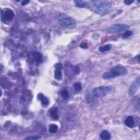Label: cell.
<instances>
[{
	"mask_svg": "<svg viewBox=\"0 0 140 140\" xmlns=\"http://www.w3.org/2000/svg\"><path fill=\"white\" fill-rule=\"evenodd\" d=\"M89 8L100 16H105L112 11V4L111 2L105 0H96L93 1L90 3Z\"/></svg>",
	"mask_w": 140,
	"mask_h": 140,
	"instance_id": "1",
	"label": "cell"
},
{
	"mask_svg": "<svg viewBox=\"0 0 140 140\" xmlns=\"http://www.w3.org/2000/svg\"><path fill=\"white\" fill-rule=\"evenodd\" d=\"M126 68L121 65H118L111 68L108 72L104 73L102 78L105 79H111L117 77L124 76L127 73Z\"/></svg>",
	"mask_w": 140,
	"mask_h": 140,
	"instance_id": "2",
	"label": "cell"
},
{
	"mask_svg": "<svg viewBox=\"0 0 140 140\" xmlns=\"http://www.w3.org/2000/svg\"><path fill=\"white\" fill-rule=\"evenodd\" d=\"M59 23L60 25L65 28L73 29L76 28L77 23L72 17L67 16V14L62 13L58 17Z\"/></svg>",
	"mask_w": 140,
	"mask_h": 140,
	"instance_id": "3",
	"label": "cell"
},
{
	"mask_svg": "<svg viewBox=\"0 0 140 140\" xmlns=\"http://www.w3.org/2000/svg\"><path fill=\"white\" fill-rule=\"evenodd\" d=\"M112 89L111 86H101L95 88L93 91V94L95 97H103L111 93Z\"/></svg>",
	"mask_w": 140,
	"mask_h": 140,
	"instance_id": "4",
	"label": "cell"
},
{
	"mask_svg": "<svg viewBox=\"0 0 140 140\" xmlns=\"http://www.w3.org/2000/svg\"><path fill=\"white\" fill-rule=\"evenodd\" d=\"M129 26L126 24H117L111 26L109 28L107 29L106 32L107 34H115L119 33L126 30L129 29Z\"/></svg>",
	"mask_w": 140,
	"mask_h": 140,
	"instance_id": "5",
	"label": "cell"
},
{
	"mask_svg": "<svg viewBox=\"0 0 140 140\" xmlns=\"http://www.w3.org/2000/svg\"><path fill=\"white\" fill-rule=\"evenodd\" d=\"M14 17L13 11L11 9H6L5 11L1 10V20L4 22H11L13 20Z\"/></svg>",
	"mask_w": 140,
	"mask_h": 140,
	"instance_id": "6",
	"label": "cell"
},
{
	"mask_svg": "<svg viewBox=\"0 0 140 140\" xmlns=\"http://www.w3.org/2000/svg\"><path fill=\"white\" fill-rule=\"evenodd\" d=\"M140 84V80L139 78H137L136 79L134 80V82L132 83L130 86L129 89V96L131 97L135 94L136 91H137L139 87Z\"/></svg>",
	"mask_w": 140,
	"mask_h": 140,
	"instance_id": "7",
	"label": "cell"
},
{
	"mask_svg": "<svg viewBox=\"0 0 140 140\" xmlns=\"http://www.w3.org/2000/svg\"><path fill=\"white\" fill-rule=\"evenodd\" d=\"M74 4L77 7L79 8H89L90 7V3L85 1H74Z\"/></svg>",
	"mask_w": 140,
	"mask_h": 140,
	"instance_id": "8",
	"label": "cell"
},
{
	"mask_svg": "<svg viewBox=\"0 0 140 140\" xmlns=\"http://www.w3.org/2000/svg\"><path fill=\"white\" fill-rule=\"evenodd\" d=\"M125 124L130 128H133L135 126V120L132 116H128L125 120Z\"/></svg>",
	"mask_w": 140,
	"mask_h": 140,
	"instance_id": "9",
	"label": "cell"
},
{
	"mask_svg": "<svg viewBox=\"0 0 140 140\" xmlns=\"http://www.w3.org/2000/svg\"><path fill=\"white\" fill-rule=\"evenodd\" d=\"M58 108L56 107H52L49 110L50 116L54 120H58L59 119V115L58 114Z\"/></svg>",
	"mask_w": 140,
	"mask_h": 140,
	"instance_id": "10",
	"label": "cell"
},
{
	"mask_svg": "<svg viewBox=\"0 0 140 140\" xmlns=\"http://www.w3.org/2000/svg\"><path fill=\"white\" fill-rule=\"evenodd\" d=\"M38 99L41 101L42 104L43 106H47L48 105V104L49 103V100L46 96H44L43 94H41V93L38 94Z\"/></svg>",
	"mask_w": 140,
	"mask_h": 140,
	"instance_id": "11",
	"label": "cell"
},
{
	"mask_svg": "<svg viewBox=\"0 0 140 140\" xmlns=\"http://www.w3.org/2000/svg\"><path fill=\"white\" fill-rule=\"evenodd\" d=\"M100 138L103 140H108L111 139L112 138L111 133L108 131L103 130L100 134Z\"/></svg>",
	"mask_w": 140,
	"mask_h": 140,
	"instance_id": "12",
	"label": "cell"
},
{
	"mask_svg": "<svg viewBox=\"0 0 140 140\" xmlns=\"http://www.w3.org/2000/svg\"><path fill=\"white\" fill-rule=\"evenodd\" d=\"M31 55L32 58L34 59V60L38 61H41L42 60V55L39 52H32L31 53Z\"/></svg>",
	"mask_w": 140,
	"mask_h": 140,
	"instance_id": "13",
	"label": "cell"
},
{
	"mask_svg": "<svg viewBox=\"0 0 140 140\" xmlns=\"http://www.w3.org/2000/svg\"><path fill=\"white\" fill-rule=\"evenodd\" d=\"M54 77L56 79L61 80L62 78V72L60 69L56 68L54 72Z\"/></svg>",
	"mask_w": 140,
	"mask_h": 140,
	"instance_id": "14",
	"label": "cell"
},
{
	"mask_svg": "<svg viewBox=\"0 0 140 140\" xmlns=\"http://www.w3.org/2000/svg\"><path fill=\"white\" fill-rule=\"evenodd\" d=\"M58 131V126L55 124H51L49 125V131L51 133H55Z\"/></svg>",
	"mask_w": 140,
	"mask_h": 140,
	"instance_id": "15",
	"label": "cell"
},
{
	"mask_svg": "<svg viewBox=\"0 0 140 140\" xmlns=\"http://www.w3.org/2000/svg\"><path fill=\"white\" fill-rule=\"evenodd\" d=\"M61 95L64 100H67L70 96L69 92L66 89H62L61 92Z\"/></svg>",
	"mask_w": 140,
	"mask_h": 140,
	"instance_id": "16",
	"label": "cell"
},
{
	"mask_svg": "<svg viewBox=\"0 0 140 140\" xmlns=\"http://www.w3.org/2000/svg\"><path fill=\"white\" fill-rule=\"evenodd\" d=\"M111 48H112L111 44H106L105 46L99 47V50L101 52H105L107 51H108V50H109L111 49Z\"/></svg>",
	"mask_w": 140,
	"mask_h": 140,
	"instance_id": "17",
	"label": "cell"
},
{
	"mask_svg": "<svg viewBox=\"0 0 140 140\" xmlns=\"http://www.w3.org/2000/svg\"><path fill=\"white\" fill-rule=\"evenodd\" d=\"M133 35V32L131 31H126L122 35V38L123 39H127V38L130 37Z\"/></svg>",
	"mask_w": 140,
	"mask_h": 140,
	"instance_id": "18",
	"label": "cell"
},
{
	"mask_svg": "<svg viewBox=\"0 0 140 140\" xmlns=\"http://www.w3.org/2000/svg\"><path fill=\"white\" fill-rule=\"evenodd\" d=\"M82 84L80 82H76L74 84V89L76 92H79L82 90Z\"/></svg>",
	"mask_w": 140,
	"mask_h": 140,
	"instance_id": "19",
	"label": "cell"
},
{
	"mask_svg": "<svg viewBox=\"0 0 140 140\" xmlns=\"http://www.w3.org/2000/svg\"><path fill=\"white\" fill-rule=\"evenodd\" d=\"M41 138V137L39 136H31L29 137H27L25 138L26 139H30V140H37Z\"/></svg>",
	"mask_w": 140,
	"mask_h": 140,
	"instance_id": "20",
	"label": "cell"
},
{
	"mask_svg": "<svg viewBox=\"0 0 140 140\" xmlns=\"http://www.w3.org/2000/svg\"><path fill=\"white\" fill-rule=\"evenodd\" d=\"M74 73L76 74H78L80 72V68L78 66H76L75 67H74Z\"/></svg>",
	"mask_w": 140,
	"mask_h": 140,
	"instance_id": "21",
	"label": "cell"
},
{
	"mask_svg": "<svg viewBox=\"0 0 140 140\" xmlns=\"http://www.w3.org/2000/svg\"><path fill=\"white\" fill-rule=\"evenodd\" d=\"M124 2V4H126V5H130L134 2V1L133 0H125Z\"/></svg>",
	"mask_w": 140,
	"mask_h": 140,
	"instance_id": "22",
	"label": "cell"
},
{
	"mask_svg": "<svg viewBox=\"0 0 140 140\" xmlns=\"http://www.w3.org/2000/svg\"><path fill=\"white\" fill-rule=\"evenodd\" d=\"M80 47L82 48H84V49H86L88 48V44L85 43H82L80 44Z\"/></svg>",
	"mask_w": 140,
	"mask_h": 140,
	"instance_id": "23",
	"label": "cell"
},
{
	"mask_svg": "<svg viewBox=\"0 0 140 140\" xmlns=\"http://www.w3.org/2000/svg\"><path fill=\"white\" fill-rule=\"evenodd\" d=\"M56 68H58V69H62L63 68V67H62V64H60V63H59L57 65H56Z\"/></svg>",
	"mask_w": 140,
	"mask_h": 140,
	"instance_id": "24",
	"label": "cell"
},
{
	"mask_svg": "<svg viewBox=\"0 0 140 140\" xmlns=\"http://www.w3.org/2000/svg\"><path fill=\"white\" fill-rule=\"evenodd\" d=\"M30 2V1H29V0H27V1H23L22 2V6H25L26 5H28L29 3Z\"/></svg>",
	"mask_w": 140,
	"mask_h": 140,
	"instance_id": "25",
	"label": "cell"
}]
</instances>
